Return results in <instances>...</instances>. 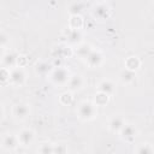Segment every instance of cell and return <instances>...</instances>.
I'll return each mask as SVG.
<instances>
[{
    "label": "cell",
    "mask_w": 154,
    "mask_h": 154,
    "mask_svg": "<svg viewBox=\"0 0 154 154\" xmlns=\"http://www.w3.org/2000/svg\"><path fill=\"white\" fill-rule=\"evenodd\" d=\"M136 154H154V147L148 142H143L136 147Z\"/></svg>",
    "instance_id": "cell-20"
},
{
    "label": "cell",
    "mask_w": 154,
    "mask_h": 154,
    "mask_svg": "<svg viewBox=\"0 0 154 154\" xmlns=\"http://www.w3.org/2000/svg\"><path fill=\"white\" fill-rule=\"evenodd\" d=\"M26 81V73L23 67L16 66L10 71V83L16 87H22Z\"/></svg>",
    "instance_id": "cell-4"
},
{
    "label": "cell",
    "mask_w": 154,
    "mask_h": 154,
    "mask_svg": "<svg viewBox=\"0 0 154 154\" xmlns=\"http://www.w3.org/2000/svg\"><path fill=\"white\" fill-rule=\"evenodd\" d=\"M19 146V141H18V136L8 132V134H4L1 136V148L5 150H14L17 147Z\"/></svg>",
    "instance_id": "cell-5"
},
{
    "label": "cell",
    "mask_w": 154,
    "mask_h": 154,
    "mask_svg": "<svg viewBox=\"0 0 154 154\" xmlns=\"http://www.w3.org/2000/svg\"><path fill=\"white\" fill-rule=\"evenodd\" d=\"M84 7V4L81 2V1H75V2H71L69 5V13L70 16H73V14H81V11L83 10Z\"/></svg>",
    "instance_id": "cell-21"
},
{
    "label": "cell",
    "mask_w": 154,
    "mask_h": 154,
    "mask_svg": "<svg viewBox=\"0 0 154 154\" xmlns=\"http://www.w3.org/2000/svg\"><path fill=\"white\" fill-rule=\"evenodd\" d=\"M82 40V32L81 30H72L69 29L66 32V42L69 45H79Z\"/></svg>",
    "instance_id": "cell-16"
},
{
    "label": "cell",
    "mask_w": 154,
    "mask_h": 154,
    "mask_svg": "<svg viewBox=\"0 0 154 154\" xmlns=\"http://www.w3.org/2000/svg\"><path fill=\"white\" fill-rule=\"evenodd\" d=\"M125 124H126V120L124 119V117L117 114V116H113V117L109 118V120H108V129L112 132H118L119 134V131L124 128Z\"/></svg>",
    "instance_id": "cell-11"
},
{
    "label": "cell",
    "mask_w": 154,
    "mask_h": 154,
    "mask_svg": "<svg viewBox=\"0 0 154 154\" xmlns=\"http://www.w3.org/2000/svg\"><path fill=\"white\" fill-rule=\"evenodd\" d=\"M109 13H111V7L108 2L99 1V2H95L91 7V14L96 19H100V20L107 19L109 17Z\"/></svg>",
    "instance_id": "cell-3"
},
{
    "label": "cell",
    "mask_w": 154,
    "mask_h": 154,
    "mask_svg": "<svg viewBox=\"0 0 154 154\" xmlns=\"http://www.w3.org/2000/svg\"><path fill=\"white\" fill-rule=\"evenodd\" d=\"M38 154H54V144L51 142H42L38 147Z\"/></svg>",
    "instance_id": "cell-22"
},
{
    "label": "cell",
    "mask_w": 154,
    "mask_h": 154,
    "mask_svg": "<svg viewBox=\"0 0 154 154\" xmlns=\"http://www.w3.org/2000/svg\"><path fill=\"white\" fill-rule=\"evenodd\" d=\"M84 85V78L82 75L79 73H75L71 76L69 83H67V87H69V91L73 93V91H78L83 88Z\"/></svg>",
    "instance_id": "cell-13"
},
{
    "label": "cell",
    "mask_w": 154,
    "mask_h": 154,
    "mask_svg": "<svg viewBox=\"0 0 154 154\" xmlns=\"http://www.w3.org/2000/svg\"><path fill=\"white\" fill-rule=\"evenodd\" d=\"M137 132H138V130H137V128H136L134 124L126 123V124L124 125V128L119 131V136H120V138H122L123 141H125V142H132V141L136 138Z\"/></svg>",
    "instance_id": "cell-8"
},
{
    "label": "cell",
    "mask_w": 154,
    "mask_h": 154,
    "mask_svg": "<svg viewBox=\"0 0 154 154\" xmlns=\"http://www.w3.org/2000/svg\"><path fill=\"white\" fill-rule=\"evenodd\" d=\"M97 91L103 93L108 96H112L116 91V85L111 79H102L99 84H97Z\"/></svg>",
    "instance_id": "cell-14"
},
{
    "label": "cell",
    "mask_w": 154,
    "mask_h": 154,
    "mask_svg": "<svg viewBox=\"0 0 154 154\" xmlns=\"http://www.w3.org/2000/svg\"><path fill=\"white\" fill-rule=\"evenodd\" d=\"M10 42V38H8V35L4 31V30H1V32H0V46H1V49H2V52H5V49H6V46H7V43Z\"/></svg>",
    "instance_id": "cell-25"
},
{
    "label": "cell",
    "mask_w": 154,
    "mask_h": 154,
    "mask_svg": "<svg viewBox=\"0 0 154 154\" xmlns=\"http://www.w3.org/2000/svg\"><path fill=\"white\" fill-rule=\"evenodd\" d=\"M124 65H125V69H129V70L136 72V70H138V67L141 66V60L138 59V57L131 55V57H128L125 59Z\"/></svg>",
    "instance_id": "cell-18"
},
{
    "label": "cell",
    "mask_w": 154,
    "mask_h": 154,
    "mask_svg": "<svg viewBox=\"0 0 154 154\" xmlns=\"http://www.w3.org/2000/svg\"><path fill=\"white\" fill-rule=\"evenodd\" d=\"M35 73L37 76H49L51 72L53 71V66L51 63L46 61V60H38L36 64H35Z\"/></svg>",
    "instance_id": "cell-12"
},
{
    "label": "cell",
    "mask_w": 154,
    "mask_h": 154,
    "mask_svg": "<svg viewBox=\"0 0 154 154\" xmlns=\"http://www.w3.org/2000/svg\"><path fill=\"white\" fill-rule=\"evenodd\" d=\"M71 73H70V70L65 66H58V67H54L53 71L51 72V75L48 76L51 82L55 85H64V84H67L70 78H71Z\"/></svg>",
    "instance_id": "cell-2"
},
{
    "label": "cell",
    "mask_w": 154,
    "mask_h": 154,
    "mask_svg": "<svg viewBox=\"0 0 154 154\" xmlns=\"http://www.w3.org/2000/svg\"><path fill=\"white\" fill-rule=\"evenodd\" d=\"M108 100H109V96H108V95L97 91V93L95 94V97H94V103H95L96 106H105V105L108 102Z\"/></svg>",
    "instance_id": "cell-23"
},
{
    "label": "cell",
    "mask_w": 154,
    "mask_h": 154,
    "mask_svg": "<svg viewBox=\"0 0 154 154\" xmlns=\"http://www.w3.org/2000/svg\"><path fill=\"white\" fill-rule=\"evenodd\" d=\"M93 51V48H91V46L89 45V43H84V42H82V43H79V45H77L76 46V48H73V54H76L79 59H87V57L90 54V52Z\"/></svg>",
    "instance_id": "cell-15"
},
{
    "label": "cell",
    "mask_w": 154,
    "mask_h": 154,
    "mask_svg": "<svg viewBox=\"0 0 154 154\" xmlns=\"http://www.w3.org/2000/svg\"><path fill=\"white\" fill-rule=\"evenodd\" d=\"M96 105L89 100H83L78 107H77V117L81 120H91L96 117L97 114V109H96Z\"/></svg>",
    "instance_id": "cell-1"
},
{
    "label": "cell",
    "mask_w": 154,
    "mask_h": 154,
    "mask_svg": "<svg viewBox=\"0 0 154 154\" xmlns=\"http://www.w3.org/2000/svg\"><path fill=\"white\" fill-rule=\"evenodd\" d=\"M59 100H60V102H61L63 105H70V103L72 102V94H71V91H65V93H63V94L60 95Z\"/></svg>",
    "instance_id": "cell-24"
},
{
    "label": "cell",
    "mask_w": 154,
    "mask_h": 154,
    "mask_svg": "<svg viewBox=\"0 0 154 154\" xmlns=\"http://www.w3.org/2000/svg\"><path fill=\"white\" fill-rule=\"evenodd\" d=\"M10 71L8 69H5V67H1V71H0V76H1V82L5 83L6 81H10Z\"/></svg>",
    "instance_id": "cell-27"
},
{
    "label": "cell",
    "mask_w": 154,
    "mask_h": 154,
    "mask_svg": "<svg viewBox=\"0 0 154 154\" xmlns=\"http://www.w3.org/2000/svg\"><path fill=\"white\" fill-rule=\"evenodd\" d=\"M18 66V55L14 52H2L1 54V67L12 70L13 67Z\"/></svg>",
    "instance_id": "cell-6"
},
{
    "label": "cell",
    "mask_w": 154,
    "mask_h": 154,
    "mask_svg": "<svg viewBox=\"0 0 154 154\" xmlns=\"http://www.w3.org/2000/svg\"><path fill=\"white\" fill-rule=\"evenodd\" d=\"M82 26H83V18H82L81 14L70 16V19H69V29L81 30Z\"/></svg>",
    "instance_id": "cell-19"
},
{
    "label": "cell",
    "mask_w": 154,
    "mask_h": 154,
    "mask_svg": "<svg viewBox=\"0 0 154 154\" xmlns=\"http://www.w3.org/2000/svg\"><path fill=\"white\" fill-rule=\"evenodd\" d=\"M17 136H18L19 144L20 146H24V147H28V146H30L34 142L35 132L31 129H29V128H24V129L19 130V132L17 134Z\"/></svg>",
    "instance_id": "cell-9"
},
{
    "label": "cell",
    "mask_w": 154,
    "mask_h": 154,
    "mask_svg": "<svg viewBox=\"0 0 154 154\" xmlns=\"http://www.w3.org/2000/svg\"><path fill=\"white\" fill-rule=\"evenodd\" d=\"M54 154H67V147L64 143L54 144Z\"/></svg>",
    "instance_id": "cell-26"
},
{
    "label": "cell",
    "mask_w": 154,
    "mask_h": 154,
    "mask_svg": "<svg viewBox=\"0 0 154 154\" xmlns=\"http://www.w3.org/2000/svg\"><path fill=\"white\" fill-rule=\"evenodd\" d=\"M102 61H103V55L99 49H93L85 59V63L89 67H99L102 64Z\"/></svg>",
    "instance_id": "cell-10"
},
{
    "label": "cell",
    "mask_w": 154,
    "mask_h": 154,
    "mask_svg": "<svg viewBox=\"0 0 154 154\" xmlns=\"http://www.w3.org/2000/svg\"><path fill=\"white\" fill-rule=\"evenodd\" d=\"M119 79H120L124 84H130V83H132V82L136 79V72L124 67V69L119 72Z\"/></svg>",
    "instance_id": "cell-17"
},
{
    "label": "cell",
    "mask_w": 154,
    "mask_h": 154,
    "mask_svg": "<svg viewBox=\"0 0 154 154\" xmlns=\"http://www.w3.org/2000/svg\"><path fill=\"white\" fill-rule=\"evenodd\" d=\"M30 114V107L26 103L23 102H18L16 105H13L12 107V116L17 119V120H24L29 117Z\"/></svg>",
    "instance_id": "cell-7"
}]
</instances>
